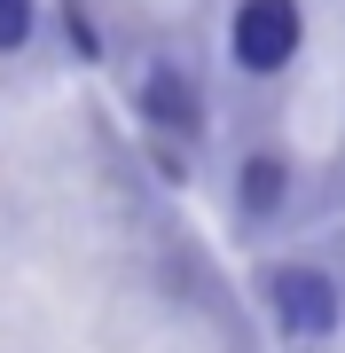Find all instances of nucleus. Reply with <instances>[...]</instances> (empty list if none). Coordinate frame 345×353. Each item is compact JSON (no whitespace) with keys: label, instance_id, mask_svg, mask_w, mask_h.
Listing matches in <instances>:
<instances>
[{"label":"nucleus","instance_id":"nucleus-1","mask_svg":"<svg viewBox=\"0 0 345 353\" xmlns=\"http://www.w3.org/2000/svg\"><path fill=\"white\" fill-rule=\"evenodd\" d=\"M291 55H298V0H243L236 8V63L267 79Z\"/></svg>","mask_w":345,"mask_h":353},{"label":"nucleus","instance_id":"nucleus-2","mask_svg":"<svg viewBox=\"0 0 345 353\" xmlns=\"http://www.w3.org/2000/svg\"><path fill=\"white\" fill-rule=\"evenodd\" d=\"M267 299H275L282 330H298V338H330L337 330V283L322 275V267H275Z\"/></svg>","mask_w":345,"mask_h":353},{"label":"nucleus","instance_id":"nucleus-3","mask_svg":"<svg viewBox=\"0 0 345 353\" xmlns=\"http://www.w3.org/2000/svg\"><path fill=\"white\" fill-rule=\"evenodd\" d=\"M141 110L157 118L165 134H205V102L180 71H149V87H141Z\"/></svg>","mask_w":345,"mask_h":353},{"label":"nucleus","instance_id":"nucleus-4","mask_svg":"<svg viewBox=\"0 0 345 353\" xmlns=\"http://www.w3.org/2000/svg\"><path fill=\"white\" fill-rule=\"evenodd\" d=\"M282 181H291L282 157H251V165H243V212H275V204H282Z\"/></svg>","mask_w":345,"mask_h":353},{"label":"nucleus","instance_id":"nucleus-5","mask_svg":"<svg viewBox=\"0 0 345 353\" xmlns=\"http://www.w3.org/2000/svg\"><path fill=\"white\" fill-rule=\"evenodd\" d=\"M32 39V0H0V55Z\"/></svg>","mask_w":345,"mask_h":353}]
</instances>
